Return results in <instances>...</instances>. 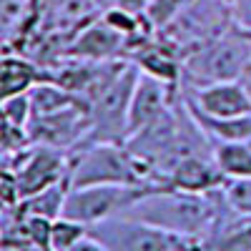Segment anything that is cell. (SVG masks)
Masks as SVG:
<instances>
[{"instance_id":"83f0119b","label":"cell","mask_w":251,"mask_h":251,"mask_svg":"<svg viewBox=\"0 0 251 251\" xmlns=\"http://www.w3.org/2000/svg\"><path fill=\"white\" fill-rule=\"evenodd\" d=\"M96 3H98V8H100V10H108V8L116 3V0H96Z\"/></svg>"},{"instance_id":"7402d4cb","label":"cell","mask_w":251,"mask_h":251,"mask_svg":"<svg viewBox=\"0 0 251 251\" xmlns=\"http://www.w3.org/2000/svg\"><path fill=\"white\" fill-rule=\"evenodd\" d=\"M221 194L231 211L244 219H251V176L246 178H228L221 186Z\"/></svg>"},{"instance_id":"e0dca14e","label":"cell","mask_w":251,"mask_h":251,"mask_svg":"<svg viewBox=\"0 0 251 251\" xmlns=\"http://www.w3.org/2000/svg\"><path fill=\"white\" fill-rule=\"evenodd\" d=\"M68 181H60V183H53L43 191H38L20 203V214L23 216H40V219H48V221H55L60 219L63 214V203H66V196H68Z\"/></svg>"},{"instance_id":"603a6c76","label":"cell","mask_w":251,"mask_h":251,"mask_svg":"<svg viewBox=\"0 0 251 251\" xmlns=\"http://www.w3.org/2000/svg\"><path fill=\"white\" fill-rule=\"evenodd\" d=\"M188 3V0H151L149 8H146V20L151 23L153 30L163 28L169 20Z\"/></svg>"},{"instance_id":"4316f807","label":"cell","mask_w":251,"mask_h":251,"mask_svg":"<svg viewBox=\"0 0 251 251\" xmlns=\"http://www.w3.org/2000/svg\"><path fill=\"white\" fill-rule=\"evenodd\" d=\"M241 83H244V88H246V93H249V100H251V68L246 71V75L241 78Z\"/></svg>"},{"instance_id":"8992f818","label":"cell","mask_w":251,"mask_h":251,"mask_svg":"<svg viewBox=\"0 0 251 251\" xmlns=\"http://www.w3.org/2000/svg\"><path fill=\"white\" fill-rule=\"evenodd\" d=\"M153 186H126V183H98V186H80L68 188L63 214L71 221L83 226H93L111 216H121Z\"/></svg>"},{"instance_id":"7a4b0ae2","label":"cell","mask_w":251,"mask_h":251,"mask_svg":"<svg viewBox=\"0 0 251 251\" xmlns=\"http://www.w3.org/2000/svg\"><path fill=\"white\" fill-rule=\"evenodd\" d=\"M251 68V33L234 25L183 60L178 88H201L211 83L241 80Z\"/></svg>"},{"instance_id":"ac0fdd59","label":"cell","mask_w":251,"mask_h":251,"mask_svg":"<svg viewBox=\"0 0 251 251\" xmlns=\"http://www.w3.org/2000/svg\"><path fill=\"white\" fill-rule=\"evenodd\" d=\"M28 98H30L33 116L55 113V111L68 108V106H75V103H83L80 98H75L73 93H68L66 88H60L58 83H53V80H48V78L38 80L35 86L28 91Z\"/></svg>"},{"instance_id":"f1b7e54d","label":"cell","mask_w":251,"mask_h":251,"mask_svg":"<svg viewBox=\"0 0 251 251\" xmlns=\"http://www.w3.org/2000/svg\"><path fill=\"white\" fill-rule=\"evenodd\" d=\"M0 50H3V46H0Z\"/></svg>"},{"instance_id":"6da1fadb","label":"cell","mask_w":251,"mask_h":251,"mask_svg":"<svg viewBox=\"0 0 251 251\" xmlns=\"http://www.w3.org/2000/svg\"><path fill=\"white\" fill-rule=\"evenodd\" d=\"M221 203V188L194 194L174 186H153L126 214L181 239H206L216 224Z\"/></svg>"},{"instance_id":"277c9868","label":"cell","mask_w":251,"mask_h":251,"mask_svg":"<svg viewBox=\"0 0 251 251\" xmlns=\"http://www.w3.org/2000/svg\"><path fill=\"white\" fill-rule=\"evenodd\" d=\"M234 25L236 20L231 0H188L156 33L186 60L191 53L216 40Z\"/></svg>"},{"instance_id":"d6986e66","label":"cell","mask_w":251,"mask_h":251,"mask_svg":"<svg viewBox=\"0 0 251 251\" xmlns=\"http://www.w3.org/2000/svg\"><path fill=\"white\" fill-rule=\"evenodd\" d=\"M194 118L201 123V128L208 133L211 141H251V113L231 116V118H208L194 113Z\"/></svg>"},{"instance_id":"5bb4252c","label":"cell","mask_w":251,"mask_h":251,"mask_svg":"<svg viewBox=\"0 0 251 251\" xmlns=\"http://www.w3.org/2000/svg\"><path fill=\"white\" fill-rule=\"evenodd\" d=\"M38 20V0H0V46L15 48Z\"/></svg>"},{"instance_id":"ffe728a7","label":"cell","mask_w":251,"mask_h":251,"mask_svg":"<svg viewBox=\"0 0 251 251\" xmlns=\"http://www.w3.org/2000/svg\"><path fill=\"white\" fill-rule=\"evenodd\" d=\"M86 234H88V226H83L78 221H71L66 216H60V219L50 221L48 251H71Z\"/></svg>"},{"instance_id":"cb8c5ba5","label":"cell","mask_w":251,"mask_h":251,"mask_svg":"<svg viewBox=\"0 0 251 251\" xmlns=\"http://www.w3.org/2000/svg\"><path fill=\"white\" fill-rule=\"evenodd\" d=\"M236 25L251 33V0H231Z\"/></svg>"},{"instance_id":"4fadbf2b","label":"cell","mask_w":251,"mask_h":251,"mask_svg":"<svg viewBox=\"0 0 251 251\" xmlns=\"http://www.w3.org/2000/svg\"><path fill=\"white\" fill-rule=\"evenodd\" d=\"M176 96L178 88L138 71V80L133 86L131 106H128V136L143 128V126H149L151 121H156L176 100Z\"/></svg>"},{"instance_id":"2e32d148","label":"cell","mask_w":251,"mask_h":251,"mask_svg":"<svg viewBox=\"0 0 251 251\" xmlns=\"http://www.w3.org/2000/svg\"><path fill=\"white\" fill-rule=\"evenodd\" d=\"M214 161L221 176L246 178L251 176V146L249 141H214Z\"/></svg>"},{"instance_id":"9c48e42d","label":"cell","mask_w":251,"mask_h":251,"mask_svg":"<svg viewBox=\"0 0 251 251\" xmlns=\"http://www.w3.org/2000/svg\"><path fill=\"white\" fill-rule=\"evenodd\" d=\"M13 178H15L18 201L43 191L53 183L68 181V153L48 149V146L28 143V151L13 166Z\"/></svg>"},{"instance_id":"44dd1931","label":"cell","mask_w":251,"mask_h":251,"mask_svg":"<svg viewBox=\"0 0 251 251\" xmlns=\"http://www.w3.org/2000/svg\"><path fill=\"white\" fill-rule=\"evenodd\" d=\"M0 118H3L10 128L20 131L25 136V128L33 118V108H30V98L28 93H20V96H10L5 100H0Z\"/></svg>"},{"instance_id":"52a82bcc","label":"cell","mask_w":251,"mask_h":251,"mask_svg":"<svg viewBox=\"0 0 251 251\" xmlns=\"http://www.w3.org/2000/svg\"><path fill=\"white\" fill-rule=\"evenodd\" d=\"M88 234L100 241L106 251H174L181 241V236L166 234L128 214L98 221L88 226Z\"/></svg>"},{"instance_id":"5b68a950","label":"cell","mask_w":251,"mask_h":251,"mask_svg":"<svg viewBox=\"0 0 251 251\" xmlns=\"http://www.w3.org/2000/svg\"><path fill=\"white\" fill-rule=\"evenodd\" d=\"M136 80L138 68L131 60H126L108 86L93 100H88L86 108L91 131L83 143H126V138H128V106Z\"/></svg>"},{"instance_id":"7c38bea8","label":"cell","mask_w":251,"mask_h":251,"mask_svg":"<svg viewBox=\"0 0 251 251\" xmlns=\"http://www.w3.org/2000/svg\"><path fill=\"white\" fill-rule=\"evenodd\" d=\"M100 13L96 0H38V20L33 28L73 38Z\"/></svg>"},{"instance_id":"ba28073f","label":"cell","mask_w":251,"mask_h":251,"mask_svg":"<svg viewBox=\"0 0 251 251\" xmlns=\"http://www.w3.org/2000/svg\"><path fill=\"white\" fill-rule=\"evenodd\" d=\"M88 131H91V121H88L86 103H75V106H68L55 113L33 116L25 128V143L48 146V149L71 153L88 138Z\"/></svg>"},{"instance_id":"3957f363","label":"cell","mask_w":251,"mask_h":251,"mask_svg":"<svg viewBox=\"0 0 251 251\" xmlns=\"http://www.w3.org/2000/svg\"><path fill=\"white\" fill-rule=\"evenodd\" d=\"M98 183L153 186L123 143H80L68 153V186L80 188Z\"/></svg>"},{"instance_id":"f546056e","label":"cell","mask_w":251,"mask_h":251,"mask_svg":"<svg viewBox=\"0 0 251 251\" xmlns=\"http://www.w3.org/2000/svg\"><path fill=\"white\" fill-rule=\"evenodd\" d=\"M249 146H251V141H249Z\"/></svg>"},{"instance_id":"30bf717a","label":"cell","mask_w":251,"mask_h":251,"mask_svg":"<svg viewBox=\"0 0 251 251\" xmlns=\"http://www.w3.org/2000/svg\"><path fill=\"white\" fill-rule=\"evenodd\" d=\"M68 58L93 60V63H116L131 58V38L116 30L103 13L91 20L86 28H80L68 46Z\"/></svg>"},{"instance_id":"9a60e30c","label":"cell","mask_w":251,"mask_h":251,"mask_svg":"<svg viewBox=\"0 0 251 251\" xmlns=\"http://www.w3.org/2000/svg\"><path fill=\"white\" fill-rule=\"evenodd\" d=\"M38 80H43V71L28 58L23 55L0 58V100L28 93Z\"/></svg>"},{"instance_id":"d4e9b609","label":"cell","mask_w":251,"mask_h":251,"mask_svg":"<svg viewBox=\"0 0 251 251\" xmlns=\"http://www.w3.org/2000/svg\"><path fill=\"white\" fill-rule=\"evenodd\" d=\"M149 3L151 0H116V8H123V10H128V13H133V15H143L146 18V8H149ZM111 5V8H113Z\"/></svg>"},{"instance_id":"484cf974","label":"cell","mask_w":251,"mask_h":251,"mask_svg":"<svg viewBox=\"0 0 251 251\" xmlns=\"http://www.w3.org/2000/svg\"><path fill=\"white\" fill-rule=\"evenodd\" d=\"M71 251H106V249H103V244L100 241H96L91 234H86V236H83Z\"/></svg>"},{"instance_id":"8fae6325","label":"cell","mask_w":251,"mask_h":251,"mask_svg":"<svg viewBox=\"0 0 251 251\" xmlns=\"http://www.w3.org/2000/svg\"><path fill=\"white\" fill-rule=\"evenodd\" d=\"M186 106L199 116L208 118H231L251 113V100L241 80L211 83L201 88H178Z\"/></svg>"}]
</instances>
